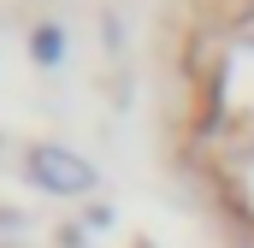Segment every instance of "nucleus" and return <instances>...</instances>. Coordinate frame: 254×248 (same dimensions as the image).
I'll list each match as a JSON object with an SVG mask.
<instances>
[{"instance_id":"1","label":"nucleus","mask_w":254,"mask_h":248,"mask_svg":"<svg viewBox=\"0 0 254 248\" xmlns=\"http://www.w3.org/2000/svg\"><path fill=\"white\" fill-rule=\"evenodd\" d=\"M30 178L42 189H54V195H83L95 184V166L77 160V154H65V148H36L30 154Z\"/></svg>"}]
</instances>
